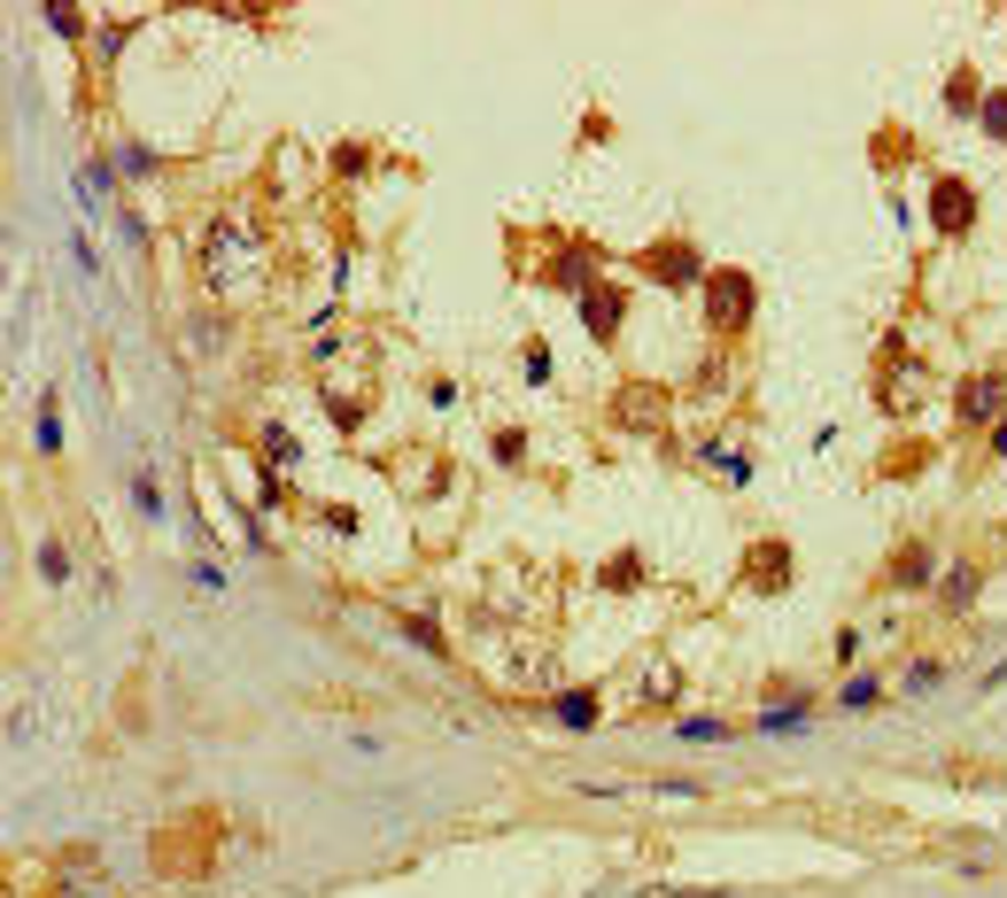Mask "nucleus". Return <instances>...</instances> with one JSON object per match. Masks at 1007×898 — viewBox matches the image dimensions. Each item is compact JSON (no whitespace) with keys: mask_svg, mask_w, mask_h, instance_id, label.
Listing matches in <instances>:
<instances>
[{"mask_svg":"<svg viewBox=\"0 0 1007 898\" xmlns=\"http://www.w3.org/2000/svg\"><path fill=\"white\" fill-rule=\"evenodd\" d=\"M752 318H760V280H752V272H736V264L705 272V325H713L721 341L752 333Z\"/></svg>","mask_w":1007,"mask_h":898,"instance_id":"obj_1","label":"nucleus"},{"mask_svg":"<svg viewBox=\"0 0 1007 898\" xmlns=\"http://www.w3.org/2000/svg\"><path fill=\"white\" fill-rule=\"evenodd\" d=\"M248 256H256V233H241V225H209V233H202V272H209V287H241V280H248V272H241Z\"/></svg>","mask_w":1007,"mask_h":898,"instance_id":"obj_2","label":"nucleus"},{"mask_svg":"<svg viewBox=\"0 0 1007 898\" xmlns=\"http://www.w3.org/2000/svg\"><path fill=\"white\" fill-rule=\"evenodd\" d=\"M636 272L659 280V287H705V256H697L690 241H652V248H636Z\"/></svg>","mask_w":1007,"mask_h":898,"instance_id":"obj_3","label":"nucleus"},{"mask_svg":"<svg viewBox=\"0 0 1007 898\" xmlns=\"http://www.w3.org/2000/svg\"><path fill=\"white\" fill-rule=\"evenodd\" d=\"M1000 403H1007V372H969L954 388V419L961 427H1000Z\"/></svg>","mask_w":1007,"mask_h":898,"instance_id":"obj_4","label":"nucleus"},{"mask_svg":"<svg viewBox=\"0 0 1007 898\" xmlns=\"http://www.w3.org/2000/svg\"><path fill=\"white\" fill-rule=\"evenodd\" d=\"M930 225H938L946 241H961V233L977 225V186H969V178H930Z\"/></svg>","mask_w":1007,"mask_h":898,"instance_id":"obj_5","label":"nucleus"},{"mask_svg":"<svg viewBox=\"0 0 1007 898\" xmlns=\"http://www.w3.org/2000/svg\"><path fill=\"white\" fill-rule=\"evenodd\" d=\"M791 574H799L791 543H752V550H744V589H752V597H783Z\"/></svg>","mask_w":1007,"mask_h":898,"instance_id":"obj_6","label":"nucleus"},{"mask_svg":"<svg viewBox=\"0 0 1007 898\" xmlns=\"http://www.w3.org/2000/svg\"><path fill=\"white\" fill-rule=\"evenodd\" d=\"M535 280H542V287H558V295H589V287H597V248H558V256H550V264H542V272H535Z\"/></svg>","mask_w":1007,"mask_h":898,"instance_id":"obj_7","label":"nucleus"},{"mask_svg":"<svg viewBox=\"0 0 1007 898\" xmlns=\"http://www.w3.org/2000/svg\"><path fill=\"white\" fill-rule=\"evenodd\" d=\"M620 318H628V287L597 280V287L581 295V325H589V341H620Z\"/></svg>","mask_w":1007,"mask_h":898,"instance_id":"obj_8","label":"nucleus"},{"mask_svg":"<svg viewBox=\"0 0 1007 898\" xmlns=\"http://www.w3.org/2000/svg\"><path fill=\"white\" fill-rule=\"evenodd\" d=\"M613 403H620V427H659L667 419V388H652V380H628Z\"/></svg>","mask_w":1007,"mask_h":898,"instance_id":"obj_9","label":"nucleus"},{"mask_svg":"<svg viewBox=\"0 0 1007 898\" xmlns=\"http://www.w3.org/2000/svg\"><path fill=\"white\" fill-rule=\"evenodd\" d=\"M922 582H938V550H930V543H907V550L883 566V589H922Z\"/></svg>","mask_w":1007,"mask_h":898,"instance_id":"obj_10","label":"nucleus"},{"mask_svg":"<svg viewBox=\"0 0 1007 898\" xmlns=\"http://www.w3.org/2000/svg\"><path fill=\"white\" fill-rule=\"evenodd\" d=\"M938 604H946V612H969V604H977V566L938 574Z\"/></svg>","mask_w":1007,"mask_h":898,"instance_id":"obj_11","label":"nucleus"},{"mask_svg":"<svg viewBox=\"0 0 1007 898\" xmlns=\"http://www.w3.org/2000/svg\"><path fill=\"white\" fill-rule=\"evenodd\" d=\"M946 109H954V117L985 109V94H977V70H961V62H954V78H946Z\"/></svg>","mask_w":1007,"mask_h":898,"instance_id":"obj_12","label":"nucleus"},{"mask_svg":"<svg viewBox=\"0 0 1007 898\" xmlns=\"http://www.w3.org/2000/svg\"><path fill=\"white\" fill-rule=\"evenodd\" d=\"M550 713H558L566 729H597V690H566V697H558Z\"/></svg>","mask_w":1007,"mask_h":898,"instance_id":"obj_13","label":"nucleus"},{"mask_svg":"<svg viewBox=\"0 0 1007 898\" xmlns=\"http://www.w3.org/2000/svg\"><path fill=\"white\" fill-rule=\"evenodd\" d=\"M636 574H644V558H636V550H620V558H613V566L597 574V589H613V597H620V589H628Z\"/></svg>","mask_w":1007,"mask_h":898,"instance_id":"obj_14","label":"nucleus"},{"mask_svg":"<svg viewBox=\"0 0 1007 898\" xmlns=\"http://www.w3.org/2000/svg\"><path fill=\"white\" fill-rule=\"evenodd\" d=\"M489 449H497V465H511V472L527 465V435H511V427H503V435H497V442H489Z\"/></svg>","mask_w":1007,"mask_h":898,"instance_id":"obj_15","label":"nucleus"},{"mask_svg":"<svg viewBox=\"0 0 1007 898\" xmlns=\"http://www.w3.org/2000/svg\"><path fill=\"white\" fill-rule=\"evenodd\" d=\"M117 170H133V178H148V170H156V155L140 148V140H125V148H117Z\"/></svg>","mask_w":1007,"mask_h":898,"instance_id":"obj_16","label":"nucleus"},{"mask_svg":"<svg viewBox=\"0 0 1007 898\" xmlns=\"http://www.w3.org/2000/svg\"><path fill=\"white\" fill-rule=\"evenodd\" d=\"M977 117H985V133H993V140H1007V94H985V109H977Z\"/></svg>","mask_w":1007,"mask_h":898,"instance_id":"obj_17","label":"nucleus"},{"mask_svg":"<svg viewBox=\"0 0 1007 898\" xmlns=\"http://www.w3.org/2000/svg\"><path fill=\"white\" fill-rule=\"evenodd\" d=\"M760 721H768V729H806V705H768Z\"/></svg>","mask_w":1007,"mask_h":898,"instance_id":"obj_18","label":"nucleus"},{"mask_svg":"<svg viewBox=\"0 0 1007 898\" xmlns=\"http://www.w3.org/2000/svg\"><path fill=\"white\" fill-rule=\"evenodd\" d=\"M876 697H883L876 682H844V697H838V705H844V713H860V705H876Z\"/></svg>","mask_w":1007,"mask_h":898,"instance_id":"obj_19","label":"nucleus"},{"mask_svg":"<svg viewBox=\"0 0 1007 898\" xmlns=\"http://www.w3.org/2000/svg\"><path fill=\"white\" fill-rule=\"evenodd\" d=\"M264 449H272V457H287V465H295V435H287V427H264Z\"/></svg>","mask_w":1007,"mask_h":898,"instance_id":"obj_20","label":"nucleus"}]
</instances>
